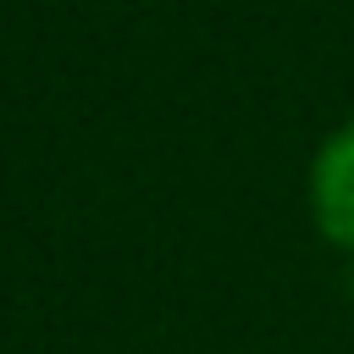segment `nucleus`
I'll return each instance as SVG.
<instances>
[{"label": "nucleus", "instance_id": "1", "mask_svg": "<svg viewBox=\"0 0 354 354\" xmlns=\"http://www.w3.org/2000/svg\"><path fill=\"white\" fill-rule=\"evenodd\" d=\"M304 199H310L315 232L332 249L354 254V111L315 144L310 177H304Z\"/></svg>", "mask_w": 354, "mask_h": 354}]
</instances>
